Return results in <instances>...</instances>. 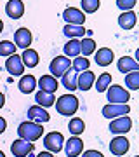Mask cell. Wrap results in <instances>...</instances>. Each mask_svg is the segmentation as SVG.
<instances>
[{
	"label": "cell",
	"mask_w": 139,
	"mask_h": 157,
	"mask_svg": "<svg viewBox=\"0 0 139 157\" xmlns=\"http://www.w3.org/2000/svg\"><path fill=\"white\" fill-rule=\"evenodd\" d=\"M0 157H5V154H4L2 150H0Z\"/></svg>",
	"instance_id": "40"
},
{
	"label": "cell",
	"mask_w": 139,
	"mask_h": 157,
	"mask_svg": "<svg viewBox=\"0 0 139 157\" xmlns=\"http://www.w3.org/2000/svg\"><path fill=\"white\" fill-rule=\"evenodd\" d=\"M5 70L11 73V75H14V77H21L23 72H24V65H23V61H21V56L11 54L5 61Z\"/></svg>",
	"instance_id": "10"
},
{
	"label": "cell",
	"mask_w": 139,
	"mask_h": 157,
	"mask_svg": "<svg viewBox=\"0 0 139 157\" xmlns=\"http://www.w3.org/2000/svg\"><path fill=\"white\" fill-rule=\"evenodd\" d=\"M80 52L83 54V58L94 54V52H96V42L92 39H89V37L82 39V40H80Z\"/></svg>",
	"instance_id": "29"
},
{
	"label": "cell",
	"mask_w": 139,
	"mask_h": 157,
	"mask_svg": "<svg viewBox=\"0 0 139 157\" xmlns=\"http://www.w3.org/2000/svg\"><path fill=\"white\" fill-rule=\"evenodd\" d=\"M54 105H56L57 113L70 117V115H75L78 110V98L73 96L71 93L70 94H63V96H59L57 101H54Z\"/></svg>",
	"instance_id": "2"
},
{
	"label": "cell",
	"mask_w": 139,
	"mask_h": 157,
	"mask_svg": "<svg viewBox=\"0 0 139 157\" xmlns=\"http://www.w3.org/2000/svg\"><path fill=\"white\" fill-rule=\"evenodd\" d=\"M106 98L110 103H115V105H127V101L130 100V93L123 89L122 86L113 84L106 89Z\"/></svg>",
	"instance_id": "3"
},
{
	"label": "cell",
	"mask_w": 139,
	"mask_h": 157,
	"mask_svg": "<svg viewBox=\"0 0 139 157\" xmlns=\"http://www.w3.org/2000/svg\"><path fill=\"white\" fill-rule=\"evenodd\" d=\"M5 128H7V121L4 117H0V135L5 131Z\"/></svg>",
	"instance_id": "36"
},
{
	"label": "cell",
	"mask_w": 139,
	"mask_h": 157,
	"mask_svg": "<svg viewBox=\"0 0 139 157\" xmlns=\"http://www.w3.org/2000/svg\"><path fill=\"white\" fill-rule=\"evenodd\" d=\"M68 129H70V133H71L73 136H80L83 131H85V124H83V121L80 117H73V119H70Z\"/></svg>",
	"instance_id": "28"
},
{
	"label": "cell",
	"mask_w": 139,
	"mask_h": 157,
	"mask_svg": "<svg viewBox=\"0 0 139 157\" xmlns=\"http://www.w3.org/2000/svg\"><path fill=\"white\" fill-rule=\"evenodd\" d=\"M80 54V40L78 39H70L64 45V56L66 58H77Z\"/></svg>",
	"instance_id": "26"
},
{
	"label": "cell",
	"mask_w": 139,
	"mask_h": 157,
	"mask_svg": "<svg viewBox=\"0 0 139 157\" xmlns=\"http://www.w3.org/2000/svg\"><path fill=\"white\" fill-rule=\"evenodd\" d=\"M136 23H137V16L134 11H125L118 16V25L122 30H132L136 26Z\"/></svg>",
	"instance_id": "19"
},
{
	"label": "cell",
	"mask_w": 139,
	"mask_h": 157,
	"mask_svg": "<svg viewBox=\"0 0 139 157\" xmlns=\"http://www.w3.org/2000/svg\"><path fill=\"white\" fill-rule=\"evenodd\" d=\"M125 86L130 91H137L139 89V70L136 72H129L125 75Z\"/></svg>",
	"instance_id": "30"
},
{
	"label": "cell",
	"mask_w": 139,
	"mask_h": 157,
	"mask_svg": "<svg viewBox=\"0 0 139 157\" xmlns=\"http://www.w3.org/2000/svg\"><path fill=\"white\" fill-rule=\"evenodd\" d=\"M63 145H64V136L57 131H52V133H47L44 136V147L47 148V152L50 154H57V152L63 150Z\"/></svg>",
	"instance_id": "4"
},
{
	"label": "cell",
	"mask_w": 139,
	"mask_h": 157,
	"mask_svg": "<svg viewBox=\"0 0 139 157\" xmlns=\"http://www.w3.org/2000/svg\"><path fill=\"white\" fill-rule=\"evenodd\" d=\"M28 121L31 122H37V124H45L50 121V115L45 108L35 105V107H30L28 108Z\"/></svg>",
	"instance_id": "11"
},
{
	"label": "cell",
	"mask_w": 139,
	"mask_h": 157,
	"mask_svg": "<svg viewBox=\"0 0 139 157\" xmlns=\"http://www.w3.org/2000/svg\"><path fill=\"white\" fill-rule=\"evenodd\" d=\"M37 157H54V155H52L50 152H40V154H38Z\"/></svg>",
	"instance_id": "37"
},
{
	"label": "cell",
	"mask_w": 139,
	"mask_h": 157,
	"mask_svg": "<svg viewBox=\"0 0 139 157\" xmlns=\"http://www.w3.org/2000/svg\"><path fill=\"white\" fill-rule=\"evenodd\" d=\"M17 87H19V91H21L23 94H30L37 87V78L33 75H21V80H19Z\"/></svg>",
	"instance_id": "22"
},
{
	"label": "cell",
	"mask_w": 139,
	"mask_h": 157,
	"mask_svg": "<svg viewBox=\"0 0 139 157\" xmlns=\"http://www.w3.org/2000/svg\"><path fill=\"white\" fill-rule=\"evenodd\" d=\"M38 87L40 91H44V93H50V94H54L56 89L59 87V84H57V78H54L50 73H47V75H42V77L38 78Z\"/></svg>",
	"instance_id": "17"
},
{
	"label": "cell",
	"mask_w": 139,
	"mask_h": 157,
	"mask_svg": "<svg viewBox=\"0 0 139 157\" xmlns=\"http://www.w3.org/2000/svg\"><path fill=\"white\" fill-rule=\"evenodd\" d=\"M17 135L19 138L24 141H37L42 138L44 135V128H42V124H37V122H31V121H24V122L19 124V128H17Z\"/></svg>",
	"instance_id": "1"
},
{
	"label": "cell",
	"mask_w": 139,
	"mask_h": 157,
	"mask_svg": "<svg viewBox=\"0 0 139 157\" xmlns=\"http://www.w3.org/2000/svg\"><path fill=\"white\" fill-rule=\"evenodd\" d=\"M21 61H23V65L24 67H28V68H35L37 65H38V61H40V58H38V52L35 49H24L23 51V54H21Z\"/></svg>",
	"instance_id": "21"
},
{
	"label": "cell",
	"mask_w": 139,
	"mask_h": 157,
	"mask_svg": "<svg viewBox=\"0 0 139 157\" xmlns=\"http://www.w3.org/2000/svg\"><path fill=\"white\" fill-rule=\"evenodd\" d=\"M129 148H130V143H129V140L125 136H115V138L110 141V152L117 157L125 155L129 152Z\"/></svg>",
	"instance_id": "8"
},
{
	"label": "cell",
	"mask_w": 139,
	"mask_h": 157,
	"mask_svg": "<svg viewBox=\"0 0 139 157\" xmlns=\"http://www.w3.org/2000/svg\"><path fill=\"white\" fill-rule=\"evenodd\" d=\"M136 157H139V155H136Z\"/></svg>",
	"instance_id": "41"
},
{
	"label": "cell",
	"mask_w": 139,
	"mask_h": 157,
	"mask_svg": "<svg viewBox=\"0 0 139 157\" xmlns=\"http://www.w3.org/2000/svg\"><path fill=\"white\" fill-rule=\"evenodd\" d=\"M4 30V23H2V19H0V32Z\"/></svg>",
	"instance_id": "39"
},
{
	"label": "cell",
	"mask_w": 139,
	"mask_h": 157,
	"mask_svg": "<svg viewBox=\"0 0 139 157\" xmlns=\"http://www.w3.org/2000/svg\"><path fill=\"white\" fill-rule=\"evenodd\" d=\"M63 19L66 21V25H83L85 23V14L77 7H68L63 12Z\"/></svg>",
	"instance_id": "12"
},
{
	"label": "cell",
	"mask_w": 139,
	"mask_h": 157,
	"mask_svg": "<svg viewBox=\"0 0 139 157\" xmlns=\"http://www.w3.org/2000/svg\"><path fill=\"white\" fill-rule=\"evenodd\" d=\"M80 6H82L83 14H94L99 9V0H82Z\"/></svg>",
	"instance_id": "32"
},
{
	"label": "cell",
	"mask_w": 139,
	"mask_h": 157,
	"mask_svg": "<svg viewBox=\"0 0 139 157\" xmlns=\"http://www.w3.org/2000/svg\"><path fill=\"white\" fill-rule=\"evenodd\" d=\"M16 45L14 42H9V40H2L0 42V56H11V54H16Z\"/></svg>",
	"instance_id": "33"
},
{
	"label": "cell",
	"mask_w": 139,
	"mask_h": 157,
	"mask_svg": "<svg viewBox=\"0 0 139 157\" xmlns=\"http://www.w3.org/2000/svg\"><path fill=\"white\" fill-rule=\"evenodd\" d=\"M94 80H96L94 72H90V70H83V72L78 73V77H77V89L89 91L90 87L94 86Z\"/></svg>",
	"instance_id": "15"
},
{
	"label": "cell",
	"mask_w": 139,
	"mask_h": 157,
	"mask_svg": "<svg viewBox=\"0 0 139 157\" xmlns=\"http://www.w3.org/2000/svg\"><path fill=\"white\" fill-rule=\"evenodd\" d=\"M35 101H37V105L42 108H47V107H52L54 105V94H50V93H44V91H38L37 94H35Z\"/></svg>",
	"instance_id": "25"
},
{
	"label": "cell",
	"mask_w": 139,
	"mask_h": 157,
	"mask_svg": "<svg viewBox=\"0 0 139 157\" xmlns=\"http://www.w3.org/2000/svg\"><path fill=\"white\" fill-rule=\"evenodd\" d=\"M35 145L33 143H30V141H24V140H14L11 145V152L14 157H28L30 152H33Z\"/></svg>",
	"instance_id": "9"
},
{
	"label": "cell",
	"mask_w": 139,
	"mask_h": 157,
	"mask_svg": "<svg viewBox=\"0 0 139 157\" xmlns=\"http://www.w3.org/2000/svg\"><path fill=\"white\" fill-rule=\"evenodd\" d=\"M5 14L11 19H19L24 14V4H23V0H7Z\"/></svg>",
	"instance_id": "16"
},
{
	"label": "cell",
	"mask_w": 139,
	"mask_h": 157,
	"mask_svg": "<svg viewBox=\"0 0 139 157\" xmlns=\"http://www.w3.org/2000/svg\"><path fill=\"white\" fill-rule=\"evenodd\" d=\"M63 33L68 39H80L85 35V28H83V25H66L63 28Z\"/></svg>",
	"instance_id": "24"
},
{
	"label": "cell",
	"mask_w": 139,
	"mask_h": 157,
	"mask_svg": "<svg viewBox=\"0 0 139 157\" xmlns=\"http://www.w3.org/2000/svg\"><path fill=\"white\" fill-rule=\"evenodd\" d=\"M77 77H78V73L70 67L66 72L63 73V87H66L70 93L75 91V89H77Z\"/></svg>",
	"instance_id": "23"
},
{
	"label": "cell",
	"mask_w": 139,
	"mask_h": 157,
	"mask_svg": "<svg viewBox=\"0 0 139 157\" xmlns=\"http://www.w3.org/2000/svg\"><path fill=\"white\" fill-rule=\"evenodd\" d=\"M113 58H115L113 51L108 49V47H101V49L96 51L94 61H96V65H99V67H108V65H111Z\"/></svg>",
	"instance_id": "18"
},
{
	"label": "cell",
	"mask_w": 139,
	"mask_h": 157,
	"mask_svg": "<svg viewBox=\"0 0 139 157\" xmlns=\"http://www.w3.org/2000/svg\"><path fill=\"white\" fill-rule=\"evenodd\" d=\"M89 65H90V61L87 59V58L77 56V58H73L71 68H73V70H75L77 73H80V72H83V70H89Z\"/></svg>",
	"instance_id": "31"
},
{
	"label": "cell",
	"mask_w": 139,
	"mask_h": 157,
	"mask_svg": "<svg viewBox=\"0 0 139 157\" xmlns=\"http://www.w3.org/2000/svg\"><path fill=\"white\" fill-rule=\"evenodd\" d=\"M31 40H33V37H31V32L28 28L16 30V33H14V44H16V47H21L24 51L31 45Z\"/></svg>",
	"instance_id": "14"
},
{
	"label": "cell",
	"mask_w": 139,
	"mask_h": 157,
	"mask_svg": "<svg viewBox=\"0 0 139 157\" xmlns=\"http://www.w3.org/2000/svg\"><path fill=\"white\" fill-rule=\"evenodd\" d=\"M70 67H71L70 58H66V56H56L54 59L50 61V65H49V72H50V75H52L54 78H57V77H63V73L66 72Z\"/></svg>",
	"instance_id": "6"
},
{
	"label": "cell",
	"mask_w": 139,
	"mask_h": 157,
	"mask_svg": "<svg viewBox=\"0 0 139 157\" xmlns=\"http://www.w3.org/2000/svg\"><path fill=\"white\" fill-rule=\"evenodd\" d=\"M118 70L122 73H129V72H136V70H139V63L134 59V58L130 56H122L120 59H118L117 63Z\"/></svg>",
	"instance_id": "20"
},
{
	"label": "cell",
	"mask_w": 139,
	"mask_h": 157,
	"mask_svg": "<svg viewBox=\"0 0 139 157\" xmlns=\"http://www.w3.org/2000/svg\"><path fill=\"white\" fill-rule=\"evenodd\" d=\"M137 4V0H117V7L118 9H122L123 12L125 11H132L134 7Z\"/></svg>",
	"instance_id": "34"
},
{
	"label": "cell",
	"mask_w": 139,
	"mask_h": 157,
	"mask_svg": "<svg viewBox=\"0 0 139 157\" xmlns=\"http://www.w3.org/2000/svg\"><path fill=\"white\" fill-rule=\"evenodd\" d=\"M130 112V107L129 105H115V103H108L103 107V115L106 119H117V117H123V115H129Z\"/></svg>",
	"instance_id": "7"
},
{
	"label": "cell",
	"mask_w": 139,
	"mask_h": 157,
	"mask_svg": "<svg viewBox=\"0 0 139 157\" xmlns=\"http://www.w3.org/2000/svg\"><path fill=\"white\" fill-rule=\"evenodd\" d=\"M82 157H104L101 152H97V150H85L82 154Z\"/></svg>",
	"instance_id": "35"
},
{
	"label": "cell",
	"mask_w": 139,
	"mask_h": 157,
	"mask_svg": "<svg viewBox=\"0 0 139 157\" xmlns=\"http://www.w3.org/2000/svg\"><path fill=\"white\" fill-rule=\"evenodd\" d=\"M113 133V135H118L122 136L125 133H129L132 129V119L129 115H123V117H117V119H111L110 122V128H108Z\"/></svg>",
	"instance_id": "5"
},
{
	"label": "cell",
	"mask_w": 139,
	"mask_h": 157,
	"mask_svg": "<svg viewBox=\"0 0 139 157\" xmlns=\"http://www.w3.org/2000/svg\"><path fill=\"white\" fill-rule=\"evenodd\" d=\"M4 105H5V96H4L2 93H0V108L4 107Z\"/></svg>",
	"instance_id": "38"
},
{
	"label": "cell",
	"mask_w": 139,
	"mask_h": 157,
	"mask_svg": "<svg viewBox=\"0 0 139 157\" xmlns=\"http://www.w3.org/2000/svg\"><path fill=\"white\" fill-rule=\"evenodd\" d=\"M110 86H111V75H110V73H106V72L101 73L99 77L94 80V87H96L97 93H104Z\"/></svg>",
	"instance_id": "27"
},
{
	"label": "cell",
	"mask_w": 139,
	"mask_h": 157,
	"mask_svg": "<svg viewBox=\"0 0 139 157\" xmlns=\"http://www.w3.org/2000/svg\"><path fill=\"white\" fill-rule=\"evenodd\" d=\"M64 152H66L68 157H78L83 152V141L78 138V136H73L68 141H64Z\"/></svg>",
	"instance_id": "13"
}]
</instances>
